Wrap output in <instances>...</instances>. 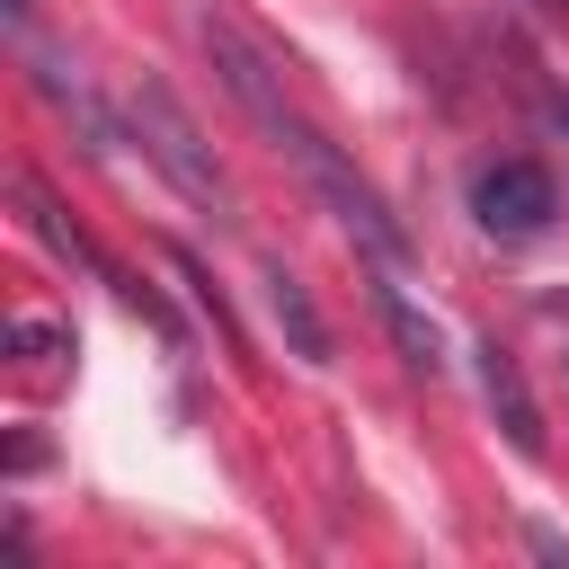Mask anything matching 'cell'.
<instances>
[{
  "instance_id": "1",
  "label": "cell",
  "mask_w": 569,
  "mask_h": 569,
  "mask_svg": "<svg viewBox=\"0 0 569 569\" xmlns=\"http://www.w3.org/2000/svg\"><path fill=\"white\" fill-rule=\"evenodd\" d=\"M124 116H133V142H142V160L187 196V204H204V213H231V178L213 169V142L187 124V107L160 89V80H133L124 89Z\"/></svg>"
},
{
  "instance_id": "2",
  "label": "cell",
  "mask_w": 569,
  "mask_h": 569,
  "mask_svg": "<svg viewBox=\"0 0 569 569\" xmlns=\"http://www.w3.org/2000/svg\"><path fill=\"white\" fill-rule=\"evenodd\" d=\"M276 142H284V151L302 160L311 196H320V204L338 213V231H347V240H356L365 258H382V267H400V258H409V231H400V222H391V204H382V196H373V187H365V178H356V169H347V160L329 151V133H311V124L293 116V124H284Z\"/></svg>"
},
{
  "instance_id": "3",
  "label": "cell",
  "mask_w": 569,
  "mask_h": 569,
  "mask_svg": "<svg viewBox=\"0 0 569 569\" xmlns=\"http://www.w3.org/2000/svg\"><path fill=\"white\" fill-rule=\"evenodd\" d=\"M471 213H480V231H498V240H533V231L560 213V196H551V178H542L533 160H498V169L471 178Z\"/></svg>"
},
{
  "instance_id": "4",
  "label": "cell",
  "mask_w": 569,
  "mask_h": 569,
  "mask_svg": "<svg viewBox=\"0 0 569 569\" xmlns=\"http://www.w3.org/2000/svg\"><path fill=\"white\" fill-rule=\"evenodd\" d=\"M204 53H213V71L231 80V98H240V107H249L267 133H284V124H293L284 89H276V62H267V53H258V44H249L231 18H213V9H204Z\"/></svg>"
},
{
  "instance_id": "5",
  "label": "cell",
  "mask_w": 569,
  "mask_h": 569,
  "mask_svg": "<svg viewBox=\"0 0 569 569\" xmlns=\"http://www.w3.org/2000/svg\"><path fill=\"white\" fill-rule=\"evenodd\" d=\"M480 400H489V418L507 427L516 453H542V409H533V391H525V365H516L498 338L480 347Z\"/></svg>"
},
{
  "instance_id": "6",
  "label": "cell",
  "mask_w": 569,
  "mask_h": 569,
  "mask_svg": "<svg viewBox=\"0 0 569 569\" xmlns=\"http://www.w3.org/2000/svg\"><path fill=\"white\" fill-rule=\"evenodd\" d=\"M373 311H382V329L400 338V356H409L418 373H436V365H445V329H436V320H427V311H418V302H409L391 276L373 284Z\"/></svg>"
},
{
  "instance_id": "7",
  "label": "cell",
  "mask_w": 569,
  "mask_h": 569,
  "mask_svg": "<svg viewBox=\"0 0 569 569\" xmlns=\"http://www.w3.org/2000/svg\"><path fill=\"white\" fill-rule=\"evenodd\" d=\"M267 302H276V329L293 338V356H302V365H320V356H329V320L311 311V293H302L284 267H267Z\"/></svg>"
},
{
  "instance_id": "8",
  "label": "cell",
  "mask_w": 569,
  "mask_h": 569,
  "mask_svg": "<svg viewBox=\"0 0 569 569\" xmlns=\"http://www.w3.org/2000/svg\"><path fill=\"white\" fill-rule=\"evenodd\" d=\"M36 89H44V98H53V107H62L71 124H80V142H89V151H116V133H107L98 98H89L80 80H62V62H53V53H36Z\"/></svg>"
},
{
  "instance_id": "9",
  "label": "cell",
  "mask_w": 569,
  "mask_h": 569,
  "mask_svg": "<svg viewBox=\"0 0 569 569\" xmlns=\"http://www.w3.org/2000/svg\"><path fill=\"white\" fill-rule=\"evenodd\" d=\"M533 9H551V18H569V0H533Z\"/></svg>"
}]
</instances>
